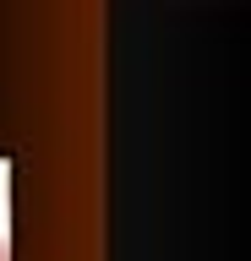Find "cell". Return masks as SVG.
I'll return each mask as SVG.
<instances>
[{
  "label": "cell",
  "instance_id": "obj_1",
  "mask_svg": "<svg viewBox=\"0 0 251 261\" xmlns=\"http://www.w3.org/2000/svg\"><path fill=\"white\" fill-rule=\"evenodd\" d=\"M0 261H11V250H6V240H0Z\"/></svg>",
  "mask_w": 251,
  "mask_h": 261
}]
</instances>
